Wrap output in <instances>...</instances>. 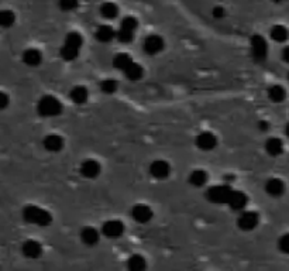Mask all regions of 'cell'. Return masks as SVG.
Segmentation results:
<instances>
[{
  "instance_id": "6da1fadb",
  "label": "cell",
  "mask_w": 289,
  "mask_h": 271,
  "mask_svg": "<svg viewBox=\"0 0 289 271\" xmlns=\"http://www.w3.org/2000/svg\"><path fill=\"white\" fill-rule=\"evenodd\" d=\"M23 219L24 222L30 225H37L40 227H47L53 222V216L48 211H45L40 206L35 205H28L23 209Z\"/></svg>"
},
{
  "instance_id": "7a4b0ae2",
  "label": "cell",
  "mask_w": 289,
  "mask_h": 271,
  "mask_svg": "<svg viewBox=\"0 0 289 271\" xmlns=\"http://www.w3.org/2000/svg\"><path fill=\"white\" fill-rule=\"evenodd\" d=\"M82 44H83V38L79 33H69L65 37V41H64V45L61 47V51L59 54L62 56V59L65 61H74L77 59L80 53V48H82Z\"/></svg>"
},
{
  "instance_id": "3957f363",
  "label": "cell",
  "mask_w": 289,
  "mask_h": 271,
  "mask_svg": "<svg viewBox=\"0 0 289 271\" xmlns=\"http://www.w3.org/2000/svg\"><path fill=\"white\" fill-rule=\"evenodd\" d=\"M37 112L43 117H55L62 113V103L55 96L45 95L37 103Z\"/></svg>"
},
{
  "instance_id": "277c9868",
  "label": "cell",
  "mask_w": 289,
  "mask_h": 271,
  "mask_svg": "<svg viewBox=\"0 0 289 271\" xmlns=\"http://www.w3.org/2000/svg\"><path fill=\"white\" fill-rule=\"evenodd\" d=\"M232 187L229 184H223V185H214L210 187L206 191V198L208 201H210L211 203H227L230 195H232Z\"/></svg>"
},
{
  "instance_id": "5b68a950",
  "label": "cell",
  "mask_w": 289,
  "mask_h": 271,
  "mask_svg": "<svg viewBox=\"0 0 289 271\" xmlns=\"http://www.w3.org/2000/svg\"><path fill=\"white\" fill-rule=\"evenodd\" d=\"M250 45H251V55L256 59V62L258 64L264 62L268 55V44L265 38L260 34H254L251 37Z\"/></svg>"
},
{
  "instance_id": "8992f818",
  "label": "cell",
  "mask_w": 289,
  "mask_h": 271,
  "mask_svg": "<svg viewBox=\"0 0 289 271\" xmlns=\"http://www.w3.org/2000/svg\"><path fill=\"white\" fill-rule=\"evenodd\" d=\"M164 47H165V43H164L162 37L158 34H151L143 43V51L147 55H157L164 50Z\"/></svg>"
},
{
  "instance_id": "52a82bcc",
  "label": "cell",
  "mask_w": 289,
  "mask_h": 271,
  "mask_svg": "<svg viewBox=\"0 0 289 271\" xmlns=\"http://www.w3.org/2000/svg\"><path fill=\"white\" fill-rule=\"evenodd\" d=\"M123 233H124V225H123V222L117 220V219L107 220L102 226V235L107 239H117V237L123 236Z\"/></svg>"
},
{
  "instance_id": "ba28073f",
  "label": "cell",
  "mask_w": 289,
  "mask_h": 271,
  "mask_svg": "<svg viewBox=\"0 0 289 271\" xmlns=\"http://www.w3.org/2000/svg\"><path fill=\"white\" fill-rule=\"evenodd\" d=\"M258 223H260V216H258L257 212H253V211L243 212V214L238 216V220H237L238 227L241 230H244V232H250L253 229H256Z\"/></svg>"
},
{
  "instance_id": "9c48e42d",
  "label": "cell",
  "mask_w": 289,
  "mask_h": 271,
  "mask_svg": "<svg viewBox=\"0 0 289 271\" xmlns=\"http://www.w3.org/2000/svg\"><path fill=\"white\" fill-rule=\"evenodd\" d=\"M150 174L156 180H165L171 174V165L164 160H156L150 164Z\"/></svg>"
},
{
  "instance_id": "30bf717a",
  "label": "cell",
  "mask_w": 289,
  "mask_h": 271,
  "mask_svg": "<svg viewBox=\"0 0 289 271\" xmlns=\"http://www.w3.org/2000/svg\"><path fill=\"white\" fill-rule=\"evenodd\" d=\"M195 144L202 151H210V150L216 148V146H217V138L210 132H202V133L196 136Z\"/></svg>"
},
{
  "instance_id": "8fae6325",
  "label": "cell",
  "mask_w": 289,
  "mask_h": 271,
  "mask_svg": "<svg viewBox=\"0 0 289 271\" xmlns=\"http://www.w3.org/2000/svg\"><path fill=\"white\" fill-rule=\"evenodd\" d=\"M102 171V165L96 160H85L80 167H79V172L82 174V177L88 178V180H93L96 178Z\"/></svg>"
},
{
  "instance_id": "7c38bea8",
  "label": "cell",
  "mask_w": 289,
  "mask_h": 271,
  "mask_svg": "<svg viewBox=\"0 0 289 271\" xmlns=\"http://www.w3.org/2000/svg\"><path fill=\"white\" fill-rule=\"evenodd\" d=\"M153 216V209L147 205H135L131 209V217L137 223H148Z\"/></svg>"
},
{
  "instance_id": "4fadbf2b",
  "label": "cell",
  "mask_w": 289,
  "mask_h": 271,
  "mask_svg": "<svg viewBox=\"0 0 289 271\" xmlns=\"http://www.w3.org/2000/svg\"><path fill=\"white\" fill-rule=\"evenodd\" d=\"M22 251L23 254H24V257L35 260L38 259V257H41V254H43V246L37 240H27V242L23 243Z\"/></svg>"
},
{
  "instance_id": "5bb4252c",
  "label": "cell",
  "mask_w": 289,
  "mask_h": 271,
  "mask_svg": "<svg viewBox=\"0 0 289 271\" xmlns=\"http://www.w3.org/2000/svg\"><path fill=\"white\" fill-rule=\"evenodd\" d=\"M247 202H248V198H247V195H245L244 192L234 191L233 190L226 205H229L230 209H233V211H243L247 206Z\"/></svg>"
},
{
  "instance_id": "9a60e30c",
  "label": "cell",
  "mask_w": 289,
  "mask_h": 271,
  "mask_svg": "<svg viewBox=\"0 0 289 271\" xmlns=\"http://www.w3.org/2000/svg\"><path fill=\"white\" fill-rule=\"evenodd\" d=\"M23 62L28 67H38L43 62V54L37 48H28L23 53Z\"/></svg>"
},
{
  "instance_id": "2e32d148",
  "label": "cell",
  "mask_w": 289,
  "mask_h": 271,
  "mask_svg": "<svg viewBox=\"0 0 289 271\" xmlns=\"http://www.w3.org/2000/svg\"><path fill=\"white\" fill-rule=\"evenodd\" d=\"M43 146L50 153H58L64 147V138L58 135H48L43 141Z\"/></svg>"
},
{
  "instance_id": "e0dca14e",
  "label": "cell",
  "mask_w": 289,
  "mask_h": 271,
  "mask_svg": "<svg viewBox=\"0 0 289 271\" xmlns=\"http://www.w3.org/2000/svg\"><path fill=\"white\" fill-rule=\"evenodd\" d=\"M265 192L269 196L278 198L281 195H284V192H285V184L279 178H269L265 182Z\"/></svg>"
},
{
  "instance_id": "ac0fdd59",
  "label": "cell",
  "mask_w": 289,
  "mask_h": 271,
  "mask_svg": "<svg viewBox=\"0 0 289 271\" xmlns=\"http://www.w3.org/2000/svg\"><path fill=\"white\" fill-rule=\"evenodd\" d=\"M80 240H82L83 244L92 247V246L98 244V242H99V232L95 227L88 226V227L82 229V232H80Z\"/></svg>"
},
{
  "instance_id": "d6986e66",
  "label": "cell",
  "mask_w": 289,
  "mask_h": 271,
  "mask_svg": "<svg viewBox=\"0 0 289 271\" xmlns=\"http://www.w3.org/2000/svg\"><path fill=\"white\" fill-rule=\"evenodd\" d=\"M95 37L100 43H109L116 37V31L111 28V26H109V24H102L96 28Z\"/></svg>"
},
{
  "instance_id": "ffe728a7",
  "label": "cell",
  "mask_w": 289,
  "mask_h": 271,
  "mask_svg": "<svg viewBox=\"0 0 289 271\" xmlns=\"http://www.w3.org/2000/svg\"><path fill=\"white\" fill-rule=\"evenodd\" d=\"M265 151H267L269 156L272 157H277V156H281L284 153V143L282 140L278 138V137H271L265 141Z\"/></svg>"
},
{
  "instance_id": "44dd1931",
  "label": "cell",
  "mask_w": 289,
  "mask_h": 271,
  "mask_svg": "<svg viewBox=\"0 0 289 271\" xmlns=\"http://www.w3.org/2000/svg\"><path fill=\"white\" fill-rule=\"evenodd\" d=\"M69 98H71V101L74 102V103H77V105H82V103H85V102L88 101V98H89V92H88V89H86L85 86L78 85V86H74V88L71 89Z\"/></svg>"
},
{
  "instance_id": "7402d4cb",
  "label": "cell",
  "mask_w": 289,
  "mask_h": 271,
  "mask_svg": "<svg viewBox=\"0 0 289 271\" xmlns=\"http://www.w3.org/2000/svg\"><path fill=\"white\" fill-rule=\"evenodd\" d=\"M133 58L129 55L127 53H119L116 54L114 58H113V67L119 71H126V68H129L131 64H133Z\"/></svg>"
},
{
  "instance_id": "603a6c76",
  "label": "cell",
  "mask_w": 289,
  "mask_h": 271,
  "mask_svg": "<svg viewBox=\"0 0 289 271\" xmlns=\"http://www.w3.org/2000/svg\"><path fill=\"white\" fill-rule=\"evenodd\" d=\"M208 182V172L205 169H195L192 171L189 175V184L196 187V188H200L203 185H206Z\"/></svg>"
},
{
  "instance_id": "cb8c5ba5",
  "label": "cell",
  "mask_w": 289,
  "mask_h": 271,
  "mask_svg": "<svg viewBox=\"0 0 289 271\" xmlns=\"http://www.w3.org/2000/svg\"><path fill=\"white\" fill-rule=\"evenodd\" d=\"M271 38L277 43H285L288 40L289 37V31L288 28L285 26H281V24H277L271 28Z\"/></svg>"
},
{
  "instance_id": "d4e9b609",
  "label": "cell",
  "mask_w": 289,
  "mask_h": 271,
  "mask_svg": "<svg viewBox=\"0 0 289 271\" xmlns=\"http://www.w3.org/2000/svg\"><path fill=\"white\" fill-rule=\"evenodd\" d=\"M147 267V261L140 254H133L127 260V269L131 271H143Z\"/></svg>"
},
{
  "instance_id": "484cf974",
  "label": "cell",
  "mask_w": 289,
  "mask_h": 271,
  "mask_svg": "<svg viewBox=\"0 0 289 271\" xmlns=\"http://www.w3.org/2000/svg\"><path fill=\"white\" fill-rule=\"evenodd\" d=\"M268 98L274 103H281V102L285 101V98H287V90L284 89L281 85H272L268 89Z\"/></svg>"
},
{
  "instance_id": "4316f807",
  "label": "cell",
  "mask_w": 289,
  "mask_h": 271,
  "mask_svg": "<svg viewBox=\"0 0 289 271\" xmlns=\"http://www.w3.org/2000/svg\"><path fill=\"white\" fill-rule=\"evenodd\" d=\"M100 14H102L105 19H107V20H113V19H116L117 14H119V7H117V4H114V3H111V1H106V3H103L102 7H100Z\"/></svg>"
},
{
  "instance_id": "83f0119b",
  "label": "cell",
  "mask_w": 289,
  "mask_h": 271,
  "mask_svg": "<svg viewBox=\"0 0 289 271\" xmlns=\"http://www.w3.org/2000/svg\"><path fill=\"white\" fill-rule=\"evenodd\" d=\"M124 75L127 77V79H130V81H138V79L144 75V69H143V67H141L140 64L133 62L130 67L126 68Z\"/></svg>"
},
{
  "instance_id": "f1b7e54d",
  "label": "cell",
  "mask_w": 289,
  "mask_h": 271,
  "mask_svg": "<svg viewBox=\"0 0 289 271\" xmlns=\"http://www.w3.org/2000/svg\"><path fill=\"white\" fill-rule=\"evenodd\" d=\"M16 23V14L11 10H0V27L10 28Z\"/></svg>"
},
{
  "instance_id": "f546056e",
  "label": "cell",
  "mask_w": 289,
  "mask_h": 271,
  "mask_svg": "<svg viewBox=\"0 0 289 271\" xmlns=\"http://www.w3.org/2000/svg\"><path fill=\"white\" fill-rule=\"evenodd\" d=\"M117 82L114 81V79H103L102 82H100V89L103 93H106V95H111V93H114L116 90H117Z\"/></svg>"
},
{
  "instance_id": "4dcf8cb0",
  "label": "cell",
  "mask_w": 289,
  "mask_h": 271,
  "mask_svg": "<svg viewBox=\"0 0 289 271\" xmlns=\"http://www.w3.org/2000/svg\"><path fill=\"white\" fill-rule=\"evenodd\" d=\"M137 27H138V23H137V19H134L131 16H129V17H124L120 23V28L122 30H127V31H135L137 30Z\"/></svg>"
},
{
  "instance_id": "1f68e13d",
  "label": "cell",
  "mask_w": 289,
  "mask_h": 271,
  "mask_svg": "<svg viewBox=\"0 0 289 271\" xmlns=\"http://www.w3.org/2000/svg\"><path fill=\"white\" fill-rule=\"evenodd\" d=\"M58 4L62 11H72L79 6V0H59Z\"/></svg>"
},
{
  "instance_id": "d6a6232c",
  "label": "cell",
  "mask_w": 289,
  "mask_h": 271,
  "mask_svg": "<svg viewBox=\"0 0 289 271\" xmlns=\"http://www.w3.org/2000/svg\"><path fill=\"white\" fill-rule=\"evenodd\" d=\"M116 37L120 43H131L134 38L133 31H127V30H122L119 28V31L116 33Z\"/></svg>"
},
{
  "instance_id": "836d02e7",
  "label": "cell",
  "mask_w": 289,
  "mask_h": 271,
  "mask_svg": "<svg viewBox=\"0 0 289 271\" xmlns=\"http://www.w3.org/2000/svg\"><path fill=\"white\" fill-rule=\"evenodd\" d=\"M279 250L282 251V253H287L289 254V233L287 235H284V236L279 239Z\"/></svg>"
},
{
  "instance_id": "e575fe53",
  "label": "cell",
  "mask_w": 289,
  "mask_h": 271,
  "mask_svg": "<svg viewBox=\"0 0 289 271\" xmlns=\"http://www.w3.org/2000/svg\"><path fill=\"white\" fill-rule=\"evenodd\" d=\"M9 103H10L9 95L4 93V92H0V110H4L9 106Z\"/></svg>"
},
{
  "instance_id": "d590c367",
  "label": "cell",
  "mask_w": 289,
  "mask_h": 271,
  "mask_svg": "<svg viewBox=\"0 0 289 271\" xmlns=\"http://www.w3.org/2000/svg\"><path fill=\"white\" fill-rule=\"evenodd\" d=\"M211 14H213V17L214 19H223L224 16H226V10L220 7V6H216L213 10H211Z\"/></svg>"
},
{
  "instance_id": "8d00e7d4",
  "label": "cell",
  "mask_w": 289,
  "mask_h": 271,
  "mask_svg": "<svg viewBox=\"0 0 289 271\" xmlns=\"http://www.w3.org/2000/svg\"><path fill=\"white\" fill-rule=\"evenodd\" d=\"M257 124H258V130H261V132H267V130H269V123L265 122V120H260Z\"/></svg>"
},
{
  "instance_id": "74e56055",
  "label": "cell",
  "mask_w": 289,
  "mask_h": 271,
  "mask_svg": "<svg viewBox=\"0 0 289 271\" xmlns=\"http://www.w3.org/2000/svg\"><path fill=\"white\" fill-rule=\"evenodd\" d=\"M282 59H284L287 64H289V47H285V48H284V51H282Z\"/></svg>"
},
{
  "instance_id": "f35d334b",
  "label": "cell",
  "mask_w": 289,
  "mask_h": 271,
  "mask_svg": "<svg viewBox=\"0 0 289 271\" xmlns=\"http://www.w3.org/2000/svg\"><path fill=\"white\" fill-rule=\"evenodd\" d=\"M285 133H287V136L289 137V123L287 124V127H285Z\"/></svg>"
},
{
  "instance_id": "ab89813d",
  "label": "cell",
  "mask_w": 289,
  "mask_h": 271,
  "mask_svg": "<svg viewBox=\"0 0 289 271\" xmlns=\"http://www.w3.org/2000/svg\"><path fill=\"white\" fill-rule=\"evenodd\" d=\"M274 1H277V3H282V1H287V0H274Z\"/></svg>"
},
{
  "instance_id": "60d3db41",
  "label": "cell",
  "mask_w": 289,
  "mask_h": 271,
  "mask_svg": "<svg viewBox=\"0 0 289 271\" xmlns=\"http://www.w3.org/2000/svg\"><path fill=\"white\" fill-rule=\"evenodd\" d=\"M288 78H289V74H288Z\"/></svg>"
}]
</instances>
